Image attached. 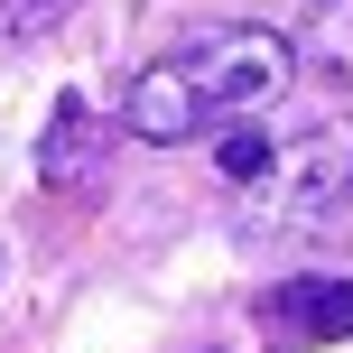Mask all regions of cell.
I'll use <instances>...</instances> for the list:
<instances>
[{"label":"cell","instance_id":"6da1fadb","mask_svg":"<svg viewBox=\"0 0 353 353\" xmlns=\"http://www.w3.org/2000/svg\"><path fill=\"white\" fill-rule=\"evenodd\" d=\"M288 65H298L288 37L261 28V19L205 28V37H186V47L149 56L121 84V130L149 140V149H186V140H205L214 121H242L270 93H288Z\"/></svg>","mask_w":353,"mask_h":353},{"label":"cell","instance_id":"7a4b0ae2","mask_svg":"<svg viewBox=\"0 0 353 353\" xmlns=\"http://www.w3.org/2000/svg\"><path fill=\"white\" fill-rule=\"evenodd\" d=\"M270 176H279V214L288 223H335L344 195H353V130H325V140L288 149Z\"/></svg>","mask_w":353,"mask_h":353},{"label":"cell","instance_id":"3957f363","mask_svg":"<svg viewBox=\"0 0 353 353\" xmlns=\"http://www.w3.org/2000/svg\"><path fill=\"white\" fill-rule=\"evenodd\" d=\"M270 316V344L279 353H307V344H344L353 335V279H288L261 298Z\"/></svg>","mask_w":353,"mask_h":353},{"label":"cell","instance_id":"277c9868","mask_svg":"<svg viewBox=\"0 0 353 353\" xmlns=\"http://www.w3.org/2000/svg\"><path fill=\"white\" fill-rule=\"evenodd\" d=\"M103 168V112L84 93H56L47 130H37V186H84Z\"/></svg>","mask_w":353,"mask_h":353},{"label":"cell","instance_id":"5b68a950","mask_svg":"<svg viewBox=\"0 0 353 353\" xmlns=\"http://www.w3.org/2000/svg\"><path fill=\"white\" fill-rule=\"evenodd\" d=\"M298 56H307L335 93H353V0H325V10L307 19V47H298Z\"/></svg>","mask_w":353,"mask_h":353},{"label":"cell","instance_id":"8992f818","mask_svg":"<svg viewBox=\"0 0 353 353\" xmlns=\"http://www.w3.org/2000/svg\"><path fill=\"white\" fill-rule=\"evenodd\" d=\"M270 168H279V149H270L261 130H232L223 140V176L232 186H270Z\"/></svg>","mask_w":353,"mask_h":353},{"label":"cell","instance_id":"52a82bcc","mask_svg":"<svg viewBox=\"0 0 353 353\" xmlns=\"http://www.w3.org/2000/svg\"><path fill=\"white\" fill-rule=\"evenodd\" d=\"M56 10H74V0H0V37H37Z\"/></svg>","mask_w":353,"mask_h":353},{"label":"cell","instance_id":"ba28073f","mask_svg":"<svg viewBox=\"0 0 353 353\" xmlns=\"http://www.w3.org/2000/svg\"><path fill=\"white\" fill-rule=\"evenodd\" d=\"M335 223H344V232H353V195H344V214H335Z\"/></svg>","mask_w":353,"mask_h":353}]
</instances>
